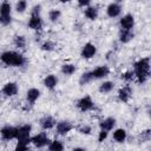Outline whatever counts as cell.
Here are the masks:
<instances>
[{
	"mask_svg": "<svg viewBox=\"0 0 151 151\" xmlns=\"http://www.w3.org/2000/svg\"><path fill=\"white\" fill-rule=\"evenodd\" d=\"M134 78L139 84H145L150 76V58L145 57L134 63Z\"/></svg>",
	"mask_w": 151,
	"mask_h": 151,
	"instance_id": "obj_1",
	"label": "cell"
},
{
	"mask_svg": "<svg viewBox=\"0 0 151 151\" xmlns=\"http://www.w3.org/2000/svg\"><path fill=\"white\" fill-rule=\"evenodd\" d=\"M0 61L7 66L13 67H21L26 64L25 57L15 51H5L0 54Z\"/></svg>",
	"mask_w": 151,
	"mask_h": 151,
	"instance_id": "obj_2",
	"label": "cell"
},
{
	"mask_svg": "<svg viewBox=\"0 0 151 151\" xmlns=\"http://www.w3.org/2000/svg\"><path fill=\"white\" fill-rule=\"evenodd\" d=\"M31 133H32V125L31 124H24L18 127V133H17V140L18 143H24V144H29L31 143Z\"/></svg>",
	"mask_w": 151,
	"mask_h": 151,
	"instance_id": "obj_3",
	"label": "cell"
},
{
	"mask_svg": "<svg viewBox=\"0 0 151 151\" xmlns=\"http://www.w3.org/2000/svg\"><path fill=\"white\" fill-rule=\"evenodd\" d=\"M50 138L47 136L46 132H40V133H37L34 136L31 137V143L38 147V149H41V147H45V146H48L50 144Z\"/></svg>",
	"mask_w": 151,
	"mask_h": 151,
	"instance_id": "obj_4",
	"label": "cell"
},
{
	"mask_svg": "<svg viewBox=\"0 0 151 151\" xmlns=\"http://www.w3.org/2000/svg\"><path fill=\"white\" fill-rule=\"evenodd\" d=\"M17 133H18V127L12 126V125H5L0 130V136L5 140L17 139Z\"/></svg>",
	"mask_w": 151,
	"mask_h": 151,
	"instance_id": "obj_5",
	"label": "cell"
},
{
	"mask_svg": "<svg viewBox=\"0 0 151 151\" xmlns=\"http://www.w3.org/2000/svg\"><path fill=\"white\" fill-rule=\"evenodd\" d=\"M77 107L81 112H87V111H91L94 107V103H93V100L90 96H84L77 101Z\"/></svg>",
	"mask_w": 151,
	"mask_h": 151,
	"instance_id": "obj_6",
	"label": "cell"
},
{
	"mask_svg": "<svg viewBox=\"0 0 151 151\" xmlns=\"http://www.w3.org/2000/svg\"><path fill=\"white\" fill-rule=\"evenodd\" d=\"M97 53V47L92 42H86L80 51V55L83 59H92Z\"/></svg>",
	"mask_w": 151,
	"mask_h": 151,
	"instance_id": "obj_7",
	"label": "cell"
},
{
	"mask_svg": "<svg viewBox=\"0 0 151 151\" xmlns=\"http://www.w3.org/2000/svg\"><path fill=\"white\" fill-rule=\"evenodd\" d=\"M73 130V124L68 120H60L55 124V131L59 136H65Z\"/></svg>",
	"mask_w": 151,
	"mask_h": 151,
	"instance_id": "obj_8",
	"label": "cell"
},
{
	"mask_svg": "<svg viewBox=\"0 0 151 151\" xmlns=\"http://www.w3.org/2000/svg\"><path fill=\"white\" fill-rule=\"evenodd\" d=\"M18 92H19V87H18V84L14 81L6 83L1 88V93L6 97H14L18 94Z\"/></svg>",
	"mask_w": 151,
	"mask_h": 151,
	"instance_id": "obj_9",
	"label": "cell"
},
{
	"mask_svg": "<svg viewBox=\"0 0 151 151\" xmlns=\"http://www.w3.org/2000/svg\"><path fill=\"white\" fill-rule=\"evenodd\" d=\"M119 26L120 29H127V31H132L133 26H134V17L132 14H125L119 19Z\"/></svg>",
	"mask_w": 151,
	"mask_h": 151,
	"instance_id": "obj_10",
	"label": "cell"
},
{
	"mask_svg": "<svg viewBox=\"0 0 151 151\" xmlns=\"http://www.w3.org/2000/svg\"><path fill=\"white\" fill-rule=\"evenodd\" d=\"M90 72H91L92 79H103V78H106L110 74V68L106 65H101V66H98V67H96L94 70H92Z\"/></svg>",
	"mask_w": 151,
	"mask_h": 151,
	"instance_id": "obj_11",
	"label": "cell"
},
{
	"mask_svg": "<svg viewBox=\"0 0 151 151\" xmlns=\"http://www.w3.org/2000/svg\"><path fill=\"white\" fill-rule=\"evenodd\" d=\"M122 13V5L119 2H111L106 7V14L109 18H117Z\"/></svg>",
	"mask_w": 151,
	"mask_h": 151,
	"instance_id": "obj_12",
	"label": "cell"
},
{
	"mask_svg": "<svg viewBox=\"0 0 151 151\" xmlns=\"http://www.w3.org/2000/svg\"><path fill=\"white\" fill-rule=\"evenodd\" d=\"M39 124H40V127H41L42 130L47 131V130H51V129L55 127L57 120H55L52 116H44L42 118H40Z\"/></svg>",
	"mask_w": 151,
	"mask_h": 151,
	"instance_id": "obj_13",
	"label": "cell"
},
{
	"mask_svg": "<svg viewBox=\"0 0 151 151\" xmlns=\"http://www.w3.org/2000/svg\"><path fill=\"white\" fill-rule=\"evenodd\" d=\"M116 123H117L116 118H113V117H107V118H105V119H103V120L99 122V129H100L101 131L110 132V131H112L113 127L116 126Z\"/></svg>",
	"mask_w": 151,
	"mask_h": 151,
	"instance_id": "obj_14",
	"label": "cell"
},
{
	"mask_svg": "<svg viewBox=\"0 0 151 151\" xmlns=\"http://www.w3.org/2000/svg\"><path fill=\"white\" fill-rule=\"evenodd\" d=\"M118 99L122 101V103H127L131 97H132V88L130 86H124V87H120L119 91H118Z\"/></svg>",
	"mask_w": 151,
	"mask_h": 151,
	"instance_id": "obj_15",
	"label": "cell"
},
{
	"mask_svg": "<svg viewBox=\"0 0 151 151\" xmlns=\"http://www.w3.org/2000/svg\"><path fill=\"white\" fill-rule=\"evenodd\" d=\"M27 25L33 31H40L42 28V19L40 15H31Z\"/></svg>",
	"mask_w": 151,
	"mask_h": 151,
	"instance_id": "obj_16",
	"label": "cell"
},
{
	"mask_svg": "<svg viewBox=\"0 0 151 151\" xmlns=\"http://www.w3.org/2000/svg\"><path fill=\"white\" fill-rule=\"evenodd\" d=\"M39 97H40V90L37 87H31L26 92V100L29 104H34L39 99Z\"/></svg>",
	"mask_w": 151,
	"mask_h": 151,
	"instance_id": "obj_17",
	"label": "cell"
},
{
	"mask_svg": "<svg viewBox=\"0 0 151 151\" xmlns=\"http://www.w3.org/2000/svg\"><path fill=\"white\" fill-rule=\"evenodd\" d=\"M118 38H119V41H120L122 44H127V42H130V41L134 38V33H133V31L120 29Z\"/></svg>",
	"mask_w": 151,
	"mask_h": 151,
	"instance_id": "obj_18",
	"label": "cell"
},
{
	"mask_svg": "<svg viewBox=\"0 0 151 151\" xmlns=\"http://www.w3.org/2000/svg\"><path fill=\"white\" fill-rule=\"evenodd\" d=\"M58 85V78L57 76L54 74H47L45 78H44V86L48 90H53Z\"/></svg>",
	"mask_w": 151,
	"mask_h": 151,
	"instance_id": "obj_19",
	"label": "cell"
},
{
	"mask_svg": "<svg viewBox=\"0 0 151 151\" xmlns=\"http://www.w3.org/2000/svg\"><path fill=\"white\" fill-rule=\"evenodd\" d=\"M12 5L8 1H2L0 4V18H12Z\"/></svg>",
	"mask_w": 151,
	"mask_h": 151,
	"instance_id": "obj_20",
	"label": "cell"
},
{
	"mask_svg": "<svg viewBox=\"0 0 151 151\" xmlns=\"http://www.w3.org/2000/svg\"><path fill=\"white\" fill-rule=\"evenodd\" d=\"M112 137H113V139H114L117 143H124V142L126 140V138H127V132H126L125 129L119 127V129H116V130L113 131Z\"/></svg>",
	"mask_w": 151,
	"mask_h": 151,
	"instance_id": "obj_21",
	"label": "cell"
},
{
	"mask_svg": "<svg viewBox=\"0 0 151 151\" xmlns=\"http://www.w3.org/2000/svg\"><path fill=\"white\" fill-rule=\"evenodd\" d=\"M85 11H84V14H85V17L88 19V20H96L97 18H98V15H99V11H98V8L96 7V6H92V5H90L88 7H86V8H84Z\"/></svg>",
	"mask_w": 151,
	"mask_h": 151,
	"instance_id": "obj_22",
	"label": "cell"
},
{
	"mask_svg": "<svg viewBox=\"0 0 151 151\" xmlns=\"http://www.w3.org/2000/svg\"><path fill=\"white\" fill-rule=\"evenodd\" d=\"M64 150H65L64 143L59 139L51 140L48 144V151H64Z\"/></svg>",
	"mask_w": 151,
	"mask_h": 151,
	"instance_id": "obj_23",
	"label": "cell"
},
{
	"mask_svg": "<svg viewBox=\"0 0 151 151\" xmlns=\"http://www.w3.org/2000/svg\"><path fill=\"white\" fill-rule=\"evenodd\" d=\"M114 88V83L113 81H110V80H106V81H104V83H101L100 85H99V92L100 93H110L112 90Z\"/></svg>",
	"mask_w": 151,
	"mask_h": 151,
	"instance_id": "obj_24",
	"label": "cell"
},
{
	"mask_svg": "<svg viewBox=\"0 0 151 151\" xmlns=\"http://www.w3.org/2000/svg\"><path fill=\"white\" fill-rule=\"evenodd\" d=\"M60 71H61V73L65 74V76H72V74H74V72L77 71V67H76V65H73V64L66 63V64H63V65H61Z\"/></svg>",
	"mask_w": 151,
	"mask_h": 151,
	"instance_id": "obj_25",
	"label": "cell"
},
{
	"mask_svg": "<svg viewBox=\"0 0 151 151\" xmlns=\"http://www.w3.org/2000/svg\"><path fill=\"white\" fill-rule=\"evenodd\" d=\"M26 38L24 37V35H15L14 38H13V44H14V46L15 47H18V48H25L26 47Z\"/></svg>",
	"mask_w": 151,
	"mask_h": 151,
	"instance_id": "obj_26",
	"label": "cell"
},
{
	"mask_svg": "<svg viewBox=\"0 0 151 151\" xmlns=\"http://www.w3.org/2000/svg\"><path fill=\"white\" fill-rule=\"evenodd\" d=\"M61 17V12L60 9H57V8H53L48 12V19L51 22H57Z\"/></svg>",
	"mask_w": 151,
	"mask_h": 151,
	"instance_id": "obj_27",
	"label": "cell"
},
{
	"mask_svg": "<svg viewBox=\"0 0 151 151\" xmlns=\"http://www.w3.org/2000/svg\"><path fill=\"white\" fill-rule=\"evenodd\" d=\"M92 80H93V79H92L91 72H84V73L80 76V78H79V84L83 86V85L88 84V83L92 81Z\"/></svg>",
	"mask_w": 151,
	"mask_h": 151,
	"instance_id": "obj_28",
	"label": "cell"
},
{
	"mask_svg": "<svg viewBox=\"0 0 151 151\" xmlns=\"http://www.w3.org/2000/svg\"><path fill=\"white\" fill-rule=\"evenodd\" d=\"M27 9V1L25 0H20L15 4V11L18 13H24L25 11Z\"/></svg>",
	"mask_w": 151,
	"mask_h": 151,
	"instance_id": "obj_29",
	"label": "cell"
},
{
	"mask_svg": "<svg viewBox=\"0 0 151 151\" xmlns=\"http://www.w3.org/2000/svg\"><path fill=\"white\" fill-rule=\"evenodd\" d=\"M54 47H55L54 44H53L52 41H50V40L44 41V42L41 44V46H40V48H41L42 51H46V52H51V51H53Z\"/></svg>",
	"mask_w": 151,
	"mask_h": 151,
	"instance_id": "obj_30",
	"label": "cell"
},
{
	"mask_svg": "<svg viewBox=\"0 0 151 151\" xmlns=\"http://www.w3.org/2000/svg\"><path fill=\"white\" fill-rule=\"evenodd\" d=\"M122 78L125 80V81H131L133 78H134V73L132 71H125L124 73H122Z\"/></svg>",
	"mask_w": 151,
	"mask_h": 151,
	"instance_id": "obj_31",
	"label": "cell"
},
{
	"mask_svg": "<svg viewBox=\"0 0 151 151\" xmlns=\"http://www.w3.org/2000/svg\"><path fill=\"white\" fill-rule=\"evenodd\" d=\"M81 134H91V132H92V127L90 126V125H81L80 127H79V130H78Z\"/></svg>",
	"mask_w": 151,
	"mask_h": 151,
	"instance_id": "obj_32",
	"label": "cell"
},
{
	"mask_svg": "<svg viewBox=\"0 0 151 151\" xmlns=\"http://www.w3.org/2000/svg\"><path fill=\"white\" fill-rule=\"evenodd\" d=\"M14 151H29L28 149V144H24V143H17Z\"/></svg>",
	"mask_w": 151,
	"mask_h": 151,
	"instance_id": "obj_33",
	"label": "cell"
},
{
	"mask_svg": "<svg viewBox=\"0 0 151 151\" xmlns=\"http://www.w3.org/2000/svg\"><path fill=\"white\" fill-rule=\"evenodd\" d=\"M41 13V5H34L31 9V15H40Z\"/></svg>",
	"mask_w": 151,
	"mask_h": 151,
	"instance_id": "obj_34",
	"label": "cell"
},
{
	"mask_svg": "<svg viewBox=\"0 0 151 151\" xmlns=\"http://www.w3.org/2000/svg\"><path fill=\"white\" fill-rule=\"evenodd\" d=\"M107 136H109V132H106V131H99V133H98V142L99 143H103L106 138H107Z\"/></svg>",
	"mask_w": 151,
	"mask_h": 151,
	"instance_id": "obj_35",
	"label": "cell"
},
{
	"mask_svg": "<svg viewBox=\"0 0 151 151\" xmlns=\"http://www.w3.org/2000/svg\"><path fill=\"white\" fill-rule=\"evenodd\" d=\"M90 5H91V1H90V0H79V1H78V6H79V7L86 8V7H88Z\"/></svg>",
	"mask_w": 151,
	"mask_h": 151,
	"instance_id": "obj_36",
	"label": "cell"
},
{
	"mask_svg": "<svg viewBox=\"0 0 151 151\" xmlns=\"http://www.w3.org/2000/svg\"><path fill=\"white\" fill-rule=\"evenodd\" d=\"M142 137H143V139L149 140V139H150V130H145V131H143V132H142Z\"/></svg>",
	"mask_w": 151,
	"mask_h": 151,
	"instance_id": "obj_37",
	"label": "cell"
},
{
	"mask_svg": "<svg viewBox=\"0 0 151 151\" xmlns=\"http://www.w3.org/2000/svg\"><path fill=\"white\" fill-rule=\"evenodd\" d=\"M72 151H85V149H83V147H79V146H78V147H73V149H72Z\"/></svg>",
	"mask_w": 151,
	"mask_h": 151,
	"instance_id": "obj_38",
	"label": "cell"
}]
</instances>
